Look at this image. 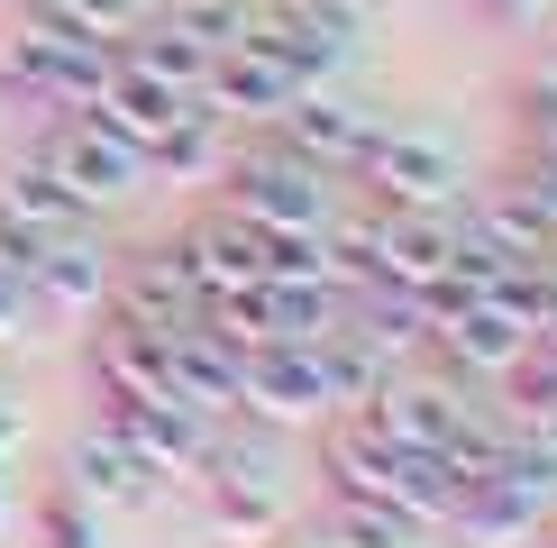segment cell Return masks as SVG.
<instances>
[{
  "instance_id": "cell-1",
  "label": "cell",
  "mask_w": 557,
  "mask_h": 548,
  "mask_svg": "<svg viewBox=\"0 0 557 548\" xmlns=\"http://www.w3.org/2000/svg\"><path fill=\"white\" fill-rule=\"evenodd\" d=\"M110 64H120V46L64 37L55 18L10 10V28H0V101L10 110H83Z\"/></svg>"
},
{
  "instance_id": "cell-2",
  "label": "cell",
  "mask_w": 557,
  "mask_h": 548,
  "mask_svg": "<svg viewBox=\"0 0 557 548\" xmlns=\"http://www.w3.org/2000/svg\"><path fill=\"white\" fill-rule=\"evenodd\" d=\"M220 183H228V211H238V220H257L265 238H301V228H330V183H338V174H320V165H301V155H284L274 137L238 147Z\"/></svg>"
},
{
  "instance_id": "cell-3",
  "label": "cell",
  "mask_w": 557,
  "mask_h": 548,
  "mask_svg": "<svg viewBox=\"0 0 557 548\" xmlns=\"http://www.w3.org/2000/svg\"><path fill=\"white\" fill-rule=\"evenodd\" d=\"M357 174L375 192V211H457L467 201V155L438 128H375Z\"/></svg>"
},
{
  "instance_id": "cell-4",
  "label": "cell",
  "mask_w": 557,
  "mask_h": 548,
  "mask_svg": "<svg viewBox=\"0 0 557 548\" xmlns=\"http://www.w3.org/2000/svg\"><path fill=\"white\" fill-rule=\"evenodd\" d=\"M37 165L55 174L64 192H74L83 211H91V220H101V211H128V201L156 183V174H147V155H137V147H120L110 128H91L83 110H64V120L37 137Z\"/></svg>"
},
{
  "instance_id": "cell-5",
  "label": "cell",
  "mask_w": 557,
  "mask_h": 548,
  "mask_svg": "<svg viewBox=\"0 0 557 548\" xmlns=\"http://www.w3.org/2000/svg\"><path fill=\"white\" fill-rule=\"evenodd\" d=\"M238 411L265 429H320L330 421V375H320V338H274L238 365Z\"/></svg>"
},
{
  "instance_id": "cell-6",
  "label": "cell",
  "mask_w": 557,
  "mask_h": 548,
  "mask_svg": "<svg viewBox=\"0 0 557 548\" xmlns=\"http://www.w3.org/2000/svg\"><path fill=\"white\" fill-rule=\"evenodd\" d=\"M257 37L301 83H330L366 46V0H257Z\"/></svg>"
},
{
  "instance_id": "cell-7",
  "label": "cell",
  "mask_w": 557,
  "mask_h": 548,
  "mask_svg": "<svg viewBox=\"0 0 557 548\" xmlns=\"http://www.w3.org/2000/svg\"><path fill=\"white\" fill-rule=\"evenodd\" d=\"M265 137H274L284 155H301V165H320V174H357V155H366V137H375V120H366L347 91L301 83L293 101L265 120Z\"/></svg>"
},
{
  "instance_id": "cell-8",
  "label": "cell",
  "mask_w": 557,
  "mask_h": 548,
  "mask_svg": "<svg viewBox=\"0 0 557 548\" xmlns=\"http://www.w3.org/2000/svg\"><path fill=\"white\" fill-rule=\"evenodd\" d=\"M101 429L156 475V485H165V475H201V457H211V439H220L211 411H193V402H174V394L165 402H110Z\"/></svg>"
},
{
  "instance_id": "cell-9",
  "label": "cell",
  "mask_w": 557,
  "mask_h": 548,
  "mask_svg": "<svg viewBox=\"0 0 557 548\" xmlns=\"http://www.w3.org/2000/svg\"><path fill=\"white\" fill-rule=\"evenodd\" d=\"M110 247H101V228H64V238H46L37 247V265H28V302L37 320H91V311H110Z\"/></svg>"
},
{
  "instance_id": "cell-10",
  "label": "cell",
  "mask_w": 557,
  "mask_h": 548,
  "mask_svg": "<svg viewBox=\"0 0 557 548\" xmlns=\"http://www.w3.org/2000/svg\"><path fill=\"white\" fill-rule=\"evenodd\" d=\"M174 257H183V274H193V292H201V302H220V292L265 284L274 238H265L257 220H238V211H211V220H193V228L174 238Z\"/></svg>"
},
{
  "instance_id": "cell-11",
  "label": "cell",
  "mask_w": 557,
  "mask_h": 548,
  "mask_svg": "<svg viewBox=\"0 0 557 548\" xmlns=\"http://www.w3.org/2000/svg\"><path fill=\"white\" fill-rule=\"evenodd\" d=\"M467 411H475V394L457 375H393L375 402H366V421L384 429L393 448H421V457H438L457 439V429H467Z\"/></svg>"
},
{
  "instance_id": "cell-12",
  "label": "cell",
  "mask_w": 557,
  "mask_h": 548,
  "mask_svg": "<svg viewBox=\"0 0 557 548\" xmlns=\"http://www.w3.org/2000/svg\"><path fill=\"white\" fill-rule=\"evenodd\" d=\"M293 91H301V74H293V64L274 55L265 37H238L228 55H211V74H201V91H193V101H201V110H220L228 128H238V120H257V128H265L274 110L293 101Z\"/></svg>"
},
{
  "instance_id": "cell-13",
  "label": "cell",
  "mask_w": 557,
  "mask_h": 548,
  "mask_svg": "<svg viewBox=\"0 0 557 548\" xmlns=\"http://www.w3.org/2000/svg\"><path fill=\"white\" fill-rule=\"evenodd\" d=\"M183 110H193V91H174V83H156L147 74V64H110V74H101V91H91V101H83V120L91 128H110V137H120V147H137V155H147L156 147V137H165L174 120H183Z\"/></svg>"
},
{
  "instance_id": "cell-14",
  "label": "cell",
  "mask_w": 557,
  "mask_h": 548,
  "mask_svg": "<svg viewBox=\"0 0 557 548\" xmlns=\"http://www.w3.org/2000/svg\"><path fill=\"white\" fill-rule=\"evenodd\" d=\"M110 320H137V329H165V338L183 320H201V292L174 247H137V257L110 265Z\"/></svg>"
},
{
  "instance_id": "cell-15",
  "label": "cell",
  "mask_w": 557,
  "mask_h": 548,
  "mask_svg": "<svg viewBox=\"0 0 557 548\" xmlns=\"http://www.w3.org/2000/svg\"><path fill=\"white\" fill-rule=\"evenodd\" d=\"M91 384H101V402H165V394H174L165 329L110 320V329H101V348H91ZM174 402H183V394H174Z\"/></svg>"
},
{
  "instance_id": "cell-16",
  "label": "cell",
  "mask_w": 557,
  "mask_h": 548,
  "mask_svg": "<svg viewBox=\"0 0 557 548\" xmlns=\"http://www.w3.org/2000/svg\"><path fill=\"white\" fill-rule=\"evenodd\" d=\"M55 485H64V494H83L91 512H137V502H156V475L137 466V457L110 439L101 421H91L83 439L64 448V475H55Z\"/></svg>"
},
{
  "instance_id": "cell-17",
  "label": "cell",
  "mask_w": 557,
  "mask_h": 548,
  "mask_svg": "<svg viewBox=\"0 0 557 548\" xmlns=\"http://www.w3.org/2000/svg\"><path fill=\"white\" fill-rule=\"evenodd\" d=\"M165 357H174V394L193 402V411H211V421H220V411H238V365L247 357L228 348L211 320H183V329L165 338Z\"/></svg>"
},
{
  "instance_id": "cell-18",
  "label": "cell",
  "mask_w": 557,
  "mask_h": 548,
  "mask_svg": "<svg viewBox=\"0 0 557 548\" xmlns=\"http://www.w3.org/2000/svg\"><path fill=\"white\" fill-rule=\"evenodd\" d=\"M0 220L28 228V238H64V228H91V211H83V201L37 165V147H28V155H0Z\"/></svg>"
},
{
  "instance_id": "cell-19",
  "label": "cell",
  "mask_w": 557,
  "mask_h": 548,
  "mask_svg": "<svg viewBox=\"0 0 557 548\" xmlns=\"http://www.w3.org/2000/svg\"><path fill=\"white\" fill-rule=\"evenodd\" d=\"M228 155H238V128L220 120V110H183V120L147 147V174H165V183H220L228 174Z\"/></svg>"
},
{
  "instance_id": "cell-20",
  "label": "cell",
  "mask_w": 557,
  "mask_h": 548,
  "mask_svg": "<svg viewBox=\"0 0 557 548\" xmlns=\"http://www.w3.org/2000/svg\"><path fill=\"white\" fill-rule=\"evenodd\" d=\"M467 228L475 247H494V257H512V265H540V247H548V228H540V211H530V201L512 192V183H494V192H475L467 201Z\"/></svg>"
},
{
  "instance_id": "cell-21",
  "label": "cell",
  "mask_w": 557,
  "mask_h": 548,
  "mask_svg": "<svg viewBox=\"0 0 557 548\" xmlns=\"http://www.w3.org/2000/svg\"><path fill=\"white\" fill-rule=\"evenodd\" d=\"M120 55H128V64H147V74H156V83H174V91H201V74H211V46L183 28L174 10H156L147 28H128V37H120Z\"/></svg>"
},
{
  "instance_id": "cell-22",
  "label": "cell",
  "mask_w": 557,
  "mask_h": 548,
  "mask_svg": "<svg viewBox=\"0 0 557 548\" xmlns=\"http://www.w3.org/2000/svg\"><path fill=\"white\" fill-rule=\"evenodd\" d=\"M338 548H430L421 521H403V512H384V502H330V521H320Z\"/></svg>"
},
{
  "instance_id": "cell-23",
  "label": "cell",
  "mask_w": 557,
  "mask_h": 548,
  "mask_svg": "<svg viewBox=\"0 0 557 548\" xmlns=\"http://www.w3.org/2000/svg\"><path fill=\"white\" fill-rule=\"evenodd\" d=\"M46 18H55L64 37H101V46H120L128 28H147V18H156V0H55Z\"/></svg>"
},
{
  "instance_id": "cell-24",
  "label": "cell",
  "mask_w": 557,
  "mask_h": 548,
  "mask_svg": "<svg viewBox=\"0 0 557 548\" xmlns=\"http://www.w3.org/2000/svg\"><path fill=\"white\" fill-rule=\"evenodd\" d=\"M101 521H110V512H91L83 494H64V485H55V494L37 502L28 531H37V548H101Z\"/></svg>"
},
{
  "instance_id": "cell-25",
  "label": "cell",
  "mask_w": 557,
  "mask_h": 548,
  "mask_svg": "<svg viewBox=\"0 0 557 548\" xmlns=\"http://www.w3.org/2000/svg\"><path fill=\"white\" fill-rule=\"evenodd\" d=\"M174 18L211 46V55H228L238 37H257V0H174Z\"/></svg>"
},
{
  "instance_id": "cell-26",
  "label": "cell",
  "mask_w": 557,
  "mask_h": 548,
  "mask_svg": "<svg viewBox=\"0 0 557 548\" xmlns=\"http://www.w3.org/2000/svg\"><path fill=\"white\" fill-rule=\"evenodd\" d=\"M503 183H512V192L530 201V211H540V228L557 238V155H548V147H530V155H521V165L503 174Z\"/></svg>"
},
{
  "instance_id": "cell-27",
  "label": "cell",
  "mask_w": 557,
  "mask_h": 548,
  "mask_svg": "<svg viewBox=\"0 0 557 548\" xmlns=\"http://www.w3.org/2000/svg\"><path fill=\"white\" fill-rule=\"evenodd\" d=\"M37 338H46V320H37V302H28V284L0 274V357H10V348H37Z\"/></svg>"
},
{
  "instance_id": "cell-28",
  "label": "cell",
  "mask_w": 557,
  "mask_h": 548,
  "mask_svg": "<svg viewBox=\"0 0 557 548\" xmlns=\"http://www.w3.org/2000/svg\"><path fill=\"white\" fill-rule=\"evenodd\" d=\"M467 10L484 18V28H540V18L557 10V0H467Z\"/></svg>"
},
{
  "instance_id": "cell-29",
  "label": "cell",
  "mask_w": 557,
  "mask_h": 548,
  "mask_svg": "<svg viewBox=\"0 0 557 548\" xmlns=\"http://www.w3.org/2000/svg\"><path fill=\"white\" fill-rule=\"evenodd\" d=\"M18 448H28V402L0 394V466H18Z\"/></svg>"
},
{
  "instance_id": "cell-30",
  "label": "cell",
  "mask_w": 557,
  "mask_h": 548,
  "mask_svg": "<svg viewBox=\"0 0 557 548\" xmlns=\"http://www.w3.org/2000/svg\"><path fill=\"white\" fill-rule=\"evenodd\" d=\"M530 439H540V448H548V457H557V402H548V411H540V421H530Z\"/></svg>"
},
{
  "instance_id": "cell-31",
  "label": "cell",
  "mask_w": 557,
  "mask_h": 548,
  "mask_svg": "<svg viewBox=\"0 0 557 548\" xmlns=\"http://www.w3.org/2000/svg\"><path fill=\"white\" fill-rule=\"evenodd\" d=\"M530 338H540V348H548V357H557V302H548V311H540V329H530Z\"/></svg>"
},
{
  "instance_id": "cell-32",
  "label": "cell",
  "mask_w": 557,
  "mask_h": 548,
  "mask_svg": "<svg viewBox=\"0 0 557 548\" xmlns=\"http://www.w3.org/2000/svg\"><path fill=\"white\" fill-rule=\"evenodd\" d=\"M530 539H540V548H557V512H548V521H540V531H530Z\"/></svg>"
},
{
  "instance_id": "cell-33",
  "label": "cell",
  "mask_w": 557,
  "mask_h": 548,
  "mask_svg": "<svg viewBox=\"0 0 557 548\" xmlns=\"http://www.w3.org/2000/svg\"><path fill=\"white\" fill-rule=\"evenodd\" d=\"M0 531H10V466H0Z\"/></svg>"
},
{
  "instance_id": "cell-34",
  "label": "cell",
  "mask_w": 557,
  "mask_h": 548,
  "mask_svg": "<svg viewBox=\"0 0 557 548\" xmlns=\"http://www.w3.org/2000/svg\"><path fill=\"white\" fill-rule=\"evenodd\" d=\"M540 147H548V155H557V128H548V137H540Z\"/></svg>"
},
{
  "instance_id": "cell-35",
  "label": "cell",
  "mask_w": 557,
  "mask_h": 548,
  "mask_svg": "<svg viewBox=\"0 0 557 548\" xmlns=\"http://www.w3.org/2000/svg\"><path fill=\"white\" fill-rule=\"evenodd\" d=\"M548 74H557V46H548Z\"/></svg>"
}]
</instances>
